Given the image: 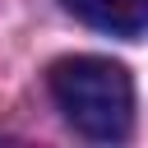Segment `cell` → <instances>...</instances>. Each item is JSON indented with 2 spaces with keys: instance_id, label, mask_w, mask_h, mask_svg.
Listing matches in <instances>:
<instances>
[{
  "instance_id": "cell-1",
  "label": "cell",
  "mask_w": 148,
  "mask_h": 148,
  "mask_svg": "<svg viewBox=\"0 0 148 148\" xmlns=\"http://www.w3.org/2000/svg\"><path fill=\"white\" fill-rule=\"evenodd\" d=\"M51 97L65 111V120L97 139L116 143L134 125V79L125 65L106 56H65L51 65Z\"/></svg>"
},
{
  "instance_id": "cell-2",
  "label": "cell",
  "mask_w": 148,
  "mask_h": 148,
  "mask_svg": "<svg viewBox=\"0 0 148 148\" xmlns=\"http://www.w3.org/2000/svg\"><path fill=\"white\" fill-rule=\"evenodd\" d=\"M79 23L111 32V37H139L148 23V0H60Z\"/></svg>"
}]
</instances>
